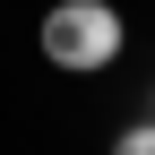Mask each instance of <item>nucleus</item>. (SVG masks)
<instances>
[{
  "mask_svg": "<svg viewBox=\"0 0 155 155\" xmlns=\"http://www.w3.org/2000/svg\"><path fill=\"white\" fill-rule=\"evenodd\" d=\"M121 35H129V26H121L112 0H52L35 43H43L52 69H69V78H104L112 61H121Z\"/></svg>",
  "mask_w": 155,
  "mask_h": 155,
  "instance_id": "1",
  "label": "nucleus"
},
{
  "mask_svg": "<svg viewBox=\"0 0 155 155\" xmlns=\"http://www.w3.org/2000/svg\"><path fill=\"white\" fill-rule=\"evenodd\" d=\"M112 155H155V112H147V121H129L121 138H112Z\"/></svg>",
  "mask_w": 155,
  "mask_h": 155,
  "instance_id": "2",
  "label": "nucleus"
},
{
  "mask_svg": "<svg viewBox=\"0 0 155 155\" xmlns=\"http://www.w3.org/2000/svg\"><path fill=\"white\" fill-rule=\"evenodd\" d=\"M147 112H155V95H147Z\"/></svg>",
  "mask_w": 155,
  "mask_h": 155,
  "instance_id": "3",
  "label": "nucleus"
}]
</instances>
